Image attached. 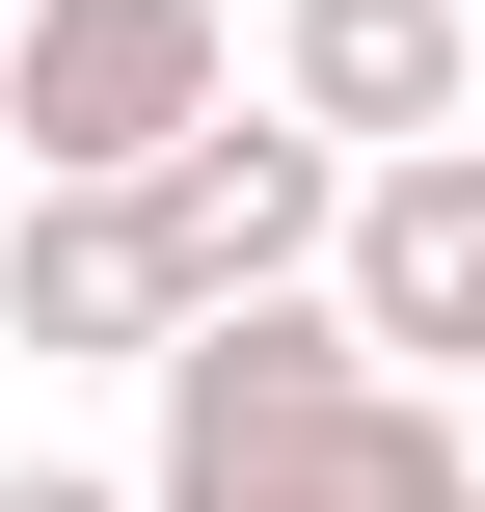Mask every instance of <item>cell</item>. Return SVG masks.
Returning <instances> with one entry per match:
<instances>
[{"mask_svg":"<svg viewBox=\"0 0 485 512\" xmlns=\"http://www.w3.org/2000/svg\"><path fill=\"white\" fill-rule=\"evenodd\" d=\"M216 81H243V27H216V0H0V135H27L54 189H135Z\"/></svg>","mask_w":485,"mask_h":512,"instance_id":"2","label":"cell"},{"mask_svg":"<svg viewBox=\"0 0 485 512\" xmlns=\"http://www.w3.org/2000/svg\"><path fill=\"white\" fill-rule=\"evenodd\" d=\"M0 512H135V486H81V459H0Z\"/></svg>","mask_w":485,"mask_h":512,"instance_id":"7","label":"cell"},{"mask_svg":"<svg viewBox=\"0 0 485 512\" xmlns=\"http://www.w3.org/2000/svg\"><path fill=\"white\" fill-rule=\"evenodd\" d=\"M432 512H485V459H459V486H432Z\"/></svg>","mask_w":485,"mask_h":512,"instance_id":"9","label":"cell"},{"mask_svg":"<svg viewBox=\"0 0 485 512\" xmlns=\"http://www.w3.org/2000/svg\"><path fill=\"white\" fill-rule=\"evenodd\" d=\"M459 378H485V297H459Z\"/></svg>","mask_w":485,"mask_h":512,"instance_id":"8","label":"cell"},{"mask_svg":"<svg viewBox=\"0 0 485 512\" xmlns=\"http://www.w3.org/2000/svg\"><path fill=\"white\" fill-rule=\"evenodd\" d=\"M189 297H162V243H135V189H54L27 162V216H0V351H162Z\"/></svg>","mask_w":485,"mask_h":512,"instance_id":"6","label":"cell"},{"mask_svg":"<svg viewBox=\"0 0 485 512\" xmlns=\"http://www.w3.org/2000/svg\"><path fill=\"white\" fill-rule=\"evenodd\" d=\"M324 297H351L405 378H459V297H485V135H378V162H351V216H324Z\"/></svg>","mask_w":485,"mask_h":512,"instance_id":"4","label":"cell"},{"mask_svg":"<svg viewBox=\"0 0 485 512\" xmlns=\"http://www.w3.org/2000/svg\"><path fill=\"white\" fill-rule=\"evenodd\" d=\"M324 216H351V135L324 108H189L162 162H135V243H162V297H243V270H324Z\"/></svg>","mask_w":485,"mask_h":512,"instance_id":"3","label":"cell"},{"mask_svg":"<svg viewBox=\"0 0 485 512\" xmlns=\"http://www.w3.org/2000/svg\"><path fill=\"white\" fill-rule=\"evenodd\" d=\"M459 54H485V0H270V108H324L351 162L459 135Z\"/></svg>","mask_w":485,"mask_h":512,"instance_id":"5","label":"cell"},{"mask_svg":"<svg viewBox=\"0 0 485 512\" xmlns=\"http://www.w3.org/2000/svg\"><path fill=\"white\" fill-rule=\"evenodd\" d=\"M135 378H162V432H135V512H324V486H351V405H378L405 351H378L324 270H243V297H189Z\"/></svg>","mask_w":485,"mask_h":512,"instance_id":"1","label":"cell"}]
</instances>
